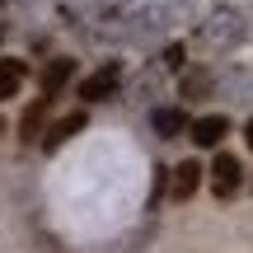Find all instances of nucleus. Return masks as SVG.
Returning <instances> with one entry per match:
<instances>
[{"mask_svg":"<svg viewBox=\"0 0 253 253\" xmlns=\"http://www.w3.org/2000/svg\"><path fill=\"white\" fill-rule=\"evenodd\" d=\"M192 14V0H141L131 14L122 19V38L126 42H160V38L178 33L183 19Z\"/></svg>","mask_w":253,"mask_h":253,"instance_id":"obj_1","label":"nucleus"},{"mask_svg":"<svg viewBox=\"0 0 253 253\" xmlns=\"http://www.w3.org/2000/svg\"><path fill=\"white\" fill-rule=\"evenodd\" d=\"M244 38H249V19L235 5H216L197 24V47H207V52H235Z\"/></svg>","mask_w":253,"mask_h":253,"instance_id":"obj_2","label":"nucleus"},{"mask_svg":"<svg viewBox=\"0 0 253 253\" xmlns=\"http://www.w3.org/2000/svg\"><path fill=\"white\" fill-rule=\"evenodd\" d=\"M239 188H244V164H239L235 155L220 150L216 160H211V197H216V202H230Z\"/></svg>","mask_w":253,"mask_h":253,"instance_id":"obj_3","label":"nucleus"},{"mask_svg":"<svg viewBox=\"0 0 253 253\" xmlns=\"http://www.w3.org/2000/svg\"><path fill=\"white\" fill-rule=\"evenodd\" d=\"M118 84H122V66H118V61L99 66L94 75H84V80H80V103H103V99H113Z\"/></svg>","mask_w":253,"mask_h":253,"instance_id":"obj_4","label":"nucleus"},{"mask_svg":"<svg viewBox=\"0 0 253 253\" xmlns=\"http://www.w3.org/2000/svg\"><path fill=\"white\" fill-rule=\"evenodd\" d=\"M216 89H220V75L207 71V66H188V71L178 75V94H183V103H202V99H211Z\"/></svg>","mask_w":253,"mask_h":253,"instance_id":"obj_5","label":"nucleus"},{"mask_svg":"<svg viewBox=\"0 0 253 253\" xmlns=\"http://www.w3.org/2000/svg\"><path fill=\"white\" fill-rule=\"evenodd\" d=\"M84 126H89V113L84 108H75V113H61V118H56L52 126H47V136H42V150L52 155V150H61L66 141H75V136L84 131Z\"/></svg>","mask_w":253,"mask_h":253,"instance_id":"obj_6","label":"nucleus"},{"mask_svg":"<svg viewBox=\"0 0 253 253\" xmlns=\"http://www.w3.org/2000/svg\"><path fill=\"white\" fill-rule=\"evenodd\" d=\"M197 188H202V164H197V160L173 164V173H169V197H173V202H188Z\"/></svg>","mask_w":253,"mask_h":253,"instance_id":"obj_7","label":"nucleus"},{"mask_svg":"<svg viewBox=\"0 0 253 253\" xmlns=\"http://www.w3.org/2000/svg\"><path fill=\"white\" fill-rule=\"evenodd\" d=\"M192 131V145H202V150H216L220 141H225V131H230V122L220 118V113H207V118H197L188 126Z\"/></svg>","mask_w":253,"mask_h":253,"instance_id":"obj_8","label":"nucleus"},{"mask_svg":"<svg viewBox=\"0 0 253 253\" xmlns=\"http://www.w3.org/2000/svg\"><path fill=\"white\" fill-rule=\"evenodd\" d=\"M71 75H75V61H71V56H52L47 71H42V99H56V94L71 84Z\"/></svg>","mask_w":253,"mask_h":253,"instance_id":"obj_9","label":"nucleus"},{"mask_svg":"<svg viewBox=\"0 0 253 253\" xmlns=\"http://www.w3.org/2000/svg\"><path fill=\"white\" fill-rule=\"evenodd\" d=\"M24 75H28V66L19 61V56H0V103L24 89Z\"/></svg>","mask_w":253,"mask_h":253,"instance_id":"obj_10","label":"nucleus"},{"mask_svg":"<svg viewBox=\"0 0 253 253\" xmlns=\"http://www.w3.org/2000/svg\"><path fill=\"white\" fill-rule=\"evenodd\" d=\"M42 126H47V99H42V103H33V108H28L24 118H19V141H24V145L42 141V136H47Z\"/></svg>","mask_w":253,"mask_h":253,"instance_id":"obj_11","label":"nucleus"},{"mask_svg":"<svg viewBox=\"0 0 253 253\" xmlns=\"http://www.w3.org/2000/svg\"><path fill=\"white\" fill-rule=\"evenodd\" d=\"M150 122H155V131L169 141V136H178L183 126H192L188 118H183V108H169V103H160V108H150Z\"/></svg>","mask_w":253,"mask_h":253,"instance_id":"obj_12","label":"nucleus"},{"mask_svg":"<svg viewBox=\"0 0 253 253\" xmlns=\"http://www.w3.org/2000/svg\"><path fill=\"white\" fill-rule=\"evenodd\" d=\"M160 61H164V71H178L183 75V71H188V47H183V42H169Z\"/></svg>","mask_w":253,"mask_h":253,"instance_id":"obj_13","label":"nucleus"},{"mask_svg":"<svg viewBox=\"0 0 253 253\" xmlns=\"http://www.w3.org/2000/svg\"><path fill=\"white\" fill-rule=\"evenodd\" d=\"M244 145H249V150H253V118L244 122Z\"/></svg>","mask_w":253,"mask_h":253,"instance_id":"obj_14","label":"nucleus"},{"mask_svg":"<svg viewBox=\"0 0 253 253\" xmlns=\"http://www.w3.org/2000/svg\"><path fill=\"white\" fill-rule=\"evenodd\" d=\"M0 42H5V33H0Z\"/></svg>","mask_w":253,"mask_h":253,"instance_id":"obj_15","label":"nucleus"},{"mask_svg":"<svg viewBox=\"0 0 253 253\" xmlns=\"http://www.w3.org/2000/svg\"><path fill=\"white\" fill-rule=\"evenodd\" d=\"M0 5H5V0H0Z\"/></svg>","mask_w":253,"mask_h":253,"instance_id":"obj_16","label":"nucleus"}]
</instances>
